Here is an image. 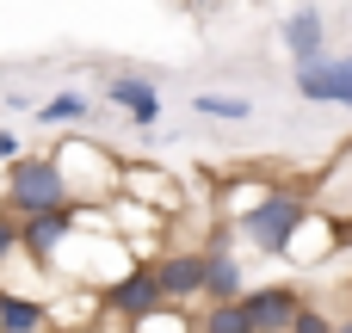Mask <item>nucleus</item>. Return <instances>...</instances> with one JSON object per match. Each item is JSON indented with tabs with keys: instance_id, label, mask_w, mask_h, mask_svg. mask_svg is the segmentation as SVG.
Segmentation results:
<instances>
[{
	"instance_id": "5701e85b",
	"label": "nucleus",
	"mask_w": 352,
	"mask_h": 333,
	"mask_svg": "<svg viewBox=\"0 0 352 333\" xmlns=\"http://www.w3.org/2000/svg\"><path fill=\"white\" fill-rule=\"evenodd\" d=\"M334 333H352V309H346V315H334Z\"/></svg>"
},
{
	"instance_id": "ddd939ff",
	"label": "nucleus",
	"mask_w": 352,
	"mask_h": 333,
	"mask_svg": "<svg viewBox=\"0 0 352 333\" xmlns=\"http://www.w3.org/2000/svg\"><path fill=\"white\" fill-rule=\"evenodd\" d=\"M0 333H50L43 297H37V290H6V284H0Z\"/></svg>"
},
{
	"instance_id": "9d476101",
	"label": "nucleus",
	"mask_w": 352,
	"mask_h": 333,
	"mask_svg": "<svg viewBox=\"0 0 352 333\" xmlns=\"http://www.w3.org/2000/svg\"><path fill=\"white\" fill-rule=\"evenodd\" d=\"M105 99H111L136 130H155V124H161V93H155V80H142V74H111V80H105Z\"/></svg>"
},
{
	"instance_id": "412c9836",
	"label": "nucleus",
	"mask_w": 352,
	"mask_h": 333,
	"mask_svg": "<svg viewBox=\"0 0 352 333\" xmlns=\"http://www.w3.org/2000/svg\"><path fill=\"white\" fill-rule=\"evenodd\" d=\"M334 105L352 111V56H334Z\"/></svg>"
},
{
	"instance_id": "6e6552de",
	"label": "nucleus",
	"mask_w": 352,
	"mask_h": 333,
	"mask_svg": "<svg viewBox=\"0 0 352 333\" xmlns=\"http://www.w3.org/2000/svg\"><path fill=\"white\" fill-rule=\"evenodd\" d=\"M99 303H105V315H111V321H136V315H148V309L161 303V284H155L148 260L124 266V272H118V278L99 290Z\"/></svg>"
},
{
	"instance_id": "0eeeda50",
	"label": "nucleus",
	"mask_w": 352,
	"mask_h": 333,
	"mask_svg": "<svg viewBox=\"0 0 352 333\" xmlns=\"http://www.w3.org/2000/svg\"><path fill=\"white\" fill-rule=\"evenodd\" d=\"M74 235V204H56V210H31L19 216V253L37 260V266H56L62 241Z\"/></svg>"
},
{
	"instance_id": "f03ea898",
	"label": "nucleus",
	"mask_w": 352,
	"mask_h": 333,
	"mask_svg": "<svg viewBox=\"0 0 352 333\" xmlns=\"http://www.w3.org/2000/svg\"><path fill=\"white\" fill-rule=\"evenodd\" d=\"M303 210H309V192H297V185H285V179H272V192L235 222V235L248 241V247H260L266 260H278L285 253V241H291V229L303 222Z\"/></svg>"
},
{
	"instance_id": "f3484780",
	"label": "nucleus",
	"mask_w": 352,
	"mask_h": 333,
	"mask_svg": "<svg viewBox=\"0 0 352 333\" xmlns=\"http://www.w3.org/2000/svg\"><path fill=\"white\" fill-rule=\"evenodd\" d=\"M198 333H254V321H248L241 297H235V303H204V315H198Z\"/></svg>"
},
{
	"instance_id": "4468645a",
	"label": "nucleus",
	"mask_w": 352,
	"mask_h": 333,
	"mask_svg": "<svg viewBox=\"0 0 352 333\" xmlns=\"http://www.w3.org/2000/svg\"><path fill=\"white\" fill-rule=\"evenodd\" d=\"M124 333H198V315H192V309H179V303H155L148 315L124 321Z\"/></svg>"
},
{
	"instance_id": "a211bd4d",
	"label": "nucleus",
	"mask_w": 352,
	"mask_h": 333,
	"mask_svg": "<svg viewBox=\"0 0 352 333\" xmlns=\"http://www.w3.org/2000/svg\"><path fill=\"white\" fill-rule=\"evenodd\" d=\"M192 111H198V117H223V124L254 117V105H248V99H235V93H198V99H192Z\"/></svg>"
},
{
	"instance_id": "2eb2a0df",
	"label": "nucleus",
	"mask_w": 352,
	"mask_h": 333,
	"mask_svg": "<svg viewBox=\"0 0 352 333\" xmlns=\"http://www.w3.org/2000/svg\"><path fill=\"white\" fill-rule=\"evenodd\" d=\"M297 93L309 105H334V56L322 49L316 62H297Z\"/></svg>"
},
{
	"instance_id": "4be33fe9",
	"label": "nucleus",
	"mask_w": 352,
	"mask_h": 333,
	"mask_svg": "<svg viewBox=\"0 0 352 333\" xmlns=\"http://www.w3.org/2000/svg\"><path fill=\"white\" fill-rule=\"evenodd\" d=\"M12 154H25V142H19V130H0V161H12Z\"/></svg>"
},
{
	"instance_id": "dca6fc26",
	"label": "nucleus",
	"mask_w": 352,
	"mask_h": 333,
	"mask_svg": "<svg viewBox=\"0 0 352 333\" xmlns=\"http://www.w3.org/2000/svg\"><path fill=\"white\" fill-rule=\"evenodd\" d=\"M87 117H93L87 93H56V99L37 105V124H43V130H68V124H87Z\"/></svg>"
},
{
	"instance_id": "6ab92c4d",
	"label": "nucleus",
	"mask_w": 352,
	"mask_h": 333,
	"mask_svg": "<svg viewBox=\"0 0 352 333\" xmlns=\"http://www.w3.org/2000/svg\"><path fill=\"white\" fill-rule=\"evenodd\" d=\"M285 333H334V315H328L322 303H309V297H303V303H297V315H291V328H285Z\"/></svg>"
},
{
	"instance_id": "b1692460",
	"label": "nucleus",
	"mask_w": 352,
	"mask_h": 333,
	"mask_svg": "<svg viewBox=\"0 0 352 333\" xmlns=\"http://www.w3.org/2000/svg\"><path fill=\"white\" fill-rule=\"evenodd\" d=\"M186 6H210V0H186Z\"/></svg>"
},
{
	"instance_id": "39448f33",
	"label": "nucleus",
	"mask_w": 352,
	"mask_h": 333,
	"mask_svg": "<svg viewBox=\"0 0 352 333\" xmlns=\"http://www.w3.org/2000/svg\"><path fill=\"white\" fill-rule=\"evenodd\" d=\"M118 192L136 198V204H148V210H161L167 222L186 210V179H173V173L155 167V161H124V167H118Z\"/></svg>"
},
{
	"instance_id": "9b49d317",
	"label": "nucleus",
	"mask_w": 352,
	"mask_h": 333,
	"mask_svg": "<svg viewBox=\"0 0 352 333\" xmlns=\"http://www.w3.org/2000/svg\"><path fill=\"white\" fill-rule=\"evenodd\" d=\"M241 290H248V278H241L235 247L229 241H210L204 247V303H235Z\"/></svg>"
},
{
	"instance_id": "423d86ee",
	"label": "nucleus",
	"mask_w": 352,
	"mask_h": 333,
	"mask_svg": "<svg viewBox=\"0 0 352 333\" xmlns=\"http://www.w3.org/2000/svg\"><path fill=\"white\" fill-rule=\"evenodd\" d=\"M334 241H340V222H334L328 210H316V204H309V210H303V222L291 229V241H285V253H278V260H285L297 278H309V272L334 253Z\"/></svg>"
},
{
	"instance_id": "20e7f679",
	"label": "nucleus",
	"mask_w": 352,
	"mask_h": 333,
	"mask_svg": "<svg viewBox=\"0 0 352 333\" xmlns=\"http://www.w3.org/2000/svg\"><path fill=\"white\" fill-rule=\"evenodd\" d=\"M148 272H155V284H161V303H179V309L204 303V247L167 241V247L148 260Z\"/></svg>"
},
{
	"instance_id": "f257e3e1",
	"label": "nucleus",
	"mask_w": 352,
	"mask_h": 333,
	"mask_svg": "<svg viewBox=\"0 0 352 333\" xmlns=\"http://www.w3.org/2000/svg\"><path fill=\"white\" fill-rule=\"evenodd\" d=\"M50 161H56L62 185H68V204H105V198H118V167H124V161H118L105 142H93L87 130L62 136V142L50 148Z\"/></svg>"
},
{
	"instance_id": "1a4fd4ad",
	"label": "nucleus",
	"mask_w": 352,
	"mask_h": 333,
	"mask_svg": "<svg viewBox=\"0 0 352 333\" xmlns=\"http://www.w3.org/2000/svg\"><path fill=\"white\" fill-rule=\"evenodd\" d=\"M297 303H303V290H297L291 278H272V284H260V290H241V309H248L254 333H285L291 315H297Z\"/></svg>"
},
{
	"instance_id": "f8f14e48",
	"label": "nucleus",
	"mask_w": 352,
	"mask_h": 333,
	"mask_svg": "<svg viewBox=\"0 0 352 333\" xmlns=\"http://www.w3.org/2000/svg\"><path fill=\"white\" fill-rule=\"evenodd\" d=\"M285 49H291V62H316L322 49H328V19L316 12V6H303V12H291L285 19Z\"/></svg>"
},
{
	"instance_id": "7ed1b4c3",
	"label": "nucleus",
	"mask_w": 352,
	"mask_h": 333,
	"mask_svg": "<svg viewBox=\"0 0 352 333\" xmlns=\"http://www.w3.org/2000/svg\"><path fill=\"white\" fill-rule=\"evenodd\" d=\"M56 204H68V185H62L56 161H50V154H12V161H6V192H0V210L31 216V210H56Z\"/></svg>"
},
{
	"instance_id": "aec40b11",
	"label": "nucleus",
	"mask_w": 352,
	"mask_h": 333,
	"mask_svg": "<svg viewBox=\"0 0 352 333\" xmlns=\"http://www.w3.org/2000/svg\"><path fill=\"white\" fill-rule=\"evenodd\" d=\"M19 253V216L12 210H0V272H6V260Z\"/></svg>"
}]
</instances>
